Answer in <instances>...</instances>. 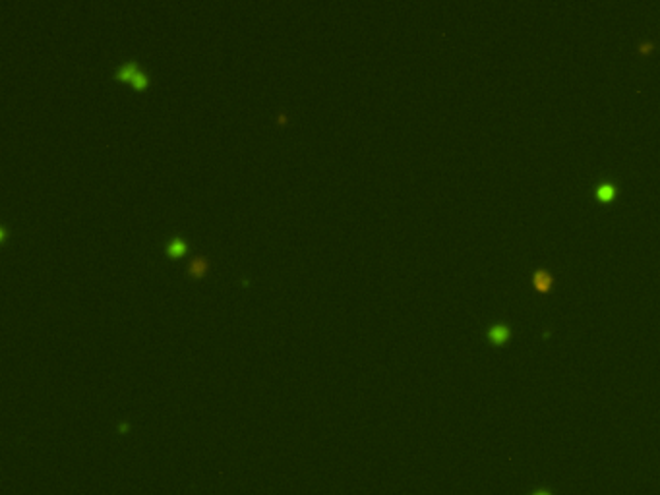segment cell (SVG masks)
Listing matches in <instances>:
<instances>
[{
    "instance_id": "cell-1",
    "label": "cell",
    "mask_w": 660,
    "mask_h": 495,
    "mask_svg": "<svg viewBox=\"0 0 660 495\" xmlns=\"http://www.w3.org/2000/svg\"><path fill=\"white\" fill-rule=\"evenodd\" d=\"M207 265H209V263H207V258H205V256H201V254H198V256L190 258L186 273H188V275H196V277H201V275L207 271Z\"/></svg>"
},
{
    "instance_id": "cell-2",
    "label": "cell",
    "mask_w": 660,
    "mask_h": 495,
    "mask_svg": "<svg viewBox=\"0 0 660 495\" xmlns=\"http://www.w3.org/2000/svg\"><path fill=\"white\" fill-rule=\"evenodd\" d=\"M138 72V66L134 60H128V62H120L119 66L115 68L113 76L117 79H132V76Z\"/></svg>"
},
{
    "instance_id": "cell-3",
    "label": "cell",
    "mask_w": 660,
    "mask_h": 495,
    "mask_svg": "<svg viewBox=\"0 0 660 495\" xmlns=\"http://www.w3.org/2000/svg\"><path fill=\"white\" fill-rule=\"evenodd\" d=\"M165 252H167L169 256H179V254H182V252H186V242H184V238H180V236L169 238V240L165 242Z\"/></svg>"
},
{
    "instance_id": "cell-4",
    "label": "cell",
    "mask_w": 660,
    "mask_h": 495,
    "mask_svg": "<svg viewBox=\"0 0 660 495\" xmlns=\"http://www.w3.org/2000/svg\"><path fill=\"white\" fill-rule=\"evenodd\" d=\"M535 286H537V290H540V292L550 290V286H552V277H550L548 273H544V271L535 273Z\"/></svg>"
},
{
    "instance_id": "cell-5",
    "label": "cell",
    "mask_w": 660,
    "mask_h": 495,
    "mask_svg": "<svg viewBox=\"0 0 660 495\" xmlns=\"http://www.w3.org/2000/svg\"><path fill=\"white\" fill-rule=\"evenodd\" d=\"M614 196H616V188H614V184H600L599 188H597V198H599L600 201H612Z\"/></svg>"
},
{
    "instance_id": "cell-6",
    "label": "cell",
    "mask_w": 660,
    "mask_h": 495,
    "mask_svg": "<svg viewBox=\"0 0 660 495\" xmlns=\"http://www.w3.org/2000/svg\"><path fill=\"white\" fill-rule=\"evenodd\" d=\"M488 337H490V340H494V342H505L507 337H509V331H507L503 325H498V327H492V329H490Z\"/></svg>"
},
{
    "instance_id": "cell-7",
    "label": "cell",
    "mask_w": 660,
    "mask_h": 495,
    "mask_svg": "<svg viewBox=\"0 0 660 495\" xmlns=\"http://www.w3.org/2000/svg\"><path fill=\"white\" fill-rule=\"evenodd\" d=\"M130 81H132V85H134L136 89H141V87H145V85H147L149 78H147V74H145L141 68H138V72L132 76V79H130Z\"/></svg>"
},
{
    "instance_id": "cell-8",
    "label": "cell",
    "mask_w": 660,
    "mask_h": 495,
    "mask_svg": "<svg viewBox=\"0 0 660 495\" xmlns=\"http://www.w3.org/2000/svg\"><path fill=\"white\" fill-rule=\"evenodd\" d=\"M533 495H552L550 492H544V490H539V492H535Z\"/></svg>"
}]
</instances>
